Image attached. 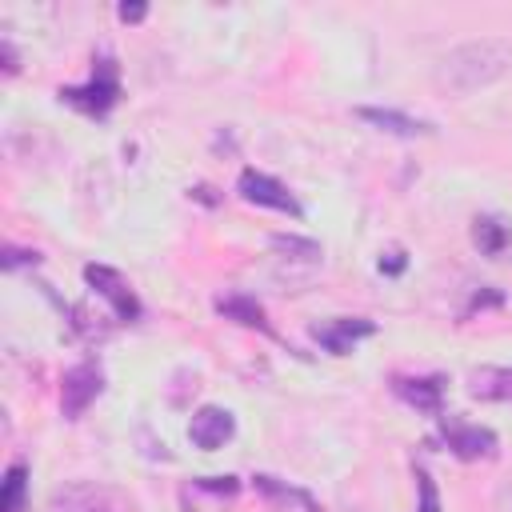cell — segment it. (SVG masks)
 I'll list each match as a JSON object with an SVG mask.
<instances>
[{"mask_svg": "<svg viewBox=\"0 0 512 512\" xmlns=\"http://www.w3.org/2000/svg\"><path fill=\"white\" fill-rule=\"evenodd\" d=\"M236 188H240V196H244L248 204H260V208H276V212L300 216L296 196H292L280 180H272V176H264V172H256V168H244L240 180H236Z\"/></svg>", "mask_w": 512, "mask_h": 512, "instance_id": "cell-5", "label": "cell"}, {"mask_svg": "<svg viewBox=\"0 0 512 512\" xmlns=\"http://www.w3.org/2000/svg\"><path fill=\"white\" fill-rule=\"evenodd\" d=\"M144 12H148L144 4H120V20H124V24H136V20H144Z\"/></svg>", "mask_w": 512, "mask_h": 512, "instance_id": "cell-22", "label": "cell"}, {"mask_svg": "<svg viewBox=\"0 0 512 512\" xmlns=\"http://www.w3.org/2000/svg\"><path fill=\"white\" fill-rule=\"evenodd\" d=\"M444 440L460 460H488L496 456V436L480 424H460V420H444Z\"/></svg>", "mask_w": 512, "mask_h": 512, "instance_id": "cell-8", "label": "cell"}, {"mask_svg": "<svg viewBox=\"0 0 512 512\" xmlns=\"http://www.w3.org/2000/svg\"><path fill=\"white\" fill-rule=\"evenodd\" d=\"M272 248L284 252L288 260H308V264L320 260V244L316 240H304V236H272Z\"/></svg>", "mask_w": 512, "mask_h": 512, "instance_id": "cell-17", "label": "cell"}, {"mask_svg": "<svg viewBox=\"0 0 512 512\" xmlns=\"http://www.w3.org/2000/svg\"><path fill=\"white\" fill-rule=\"evenodd\" d=\"M192 196H196V200H204V204H216V196H212V188H208V184L192 188Z\"/></svg>", "mask_w": 512, "mask_h": 512, "instance_id": "cell-23", "label": "cell"}, {"mask_svg": "<svg viewBox=\"0 0 512 512\" xmlns=\"http://www.w3.org/2000/svg\"><path fill=\"white\" fill-rule=\"evenodd\" d=\"M52 512H132V500L104 484H68L52 496Z\"/></svg>", "mask_w": 512, "mask_h": 512, "instance_id": "cell-3", "label": "cell"}, {"mask_svg": "<svg viewBox=\"0 0 512 512\" xmlns=\"http://www.w3.org/2000/svg\"><path fill=\"white\" fill-rule=\"evenodd\" d=\"M216 312L220 316H228V320H236V324H244V328H260V332H272V324H268V316H264V308L252 300V296H220L216 300Z\"/></svg>", "mask_w": 512, "mask_h": 512, "instance_id": "cell-13", "label": "cell"}, {"mask_svg": "<svg viewBox=\"0 0 512 512\" xmlns=\"http://www.w3.org/2000/svg\"><path fill=\"white\" fill-rule=\"evenodd\" d=\"M508 72H512V44L500 36H480V40H468V44H456L452 52H444L432 80L448 96H472Z\"/></svg>", "mask_w": 512, "mask_h": 512, "instance_id": "cell-1", "label": "cell"}, {"mask_svg": "<svg viewBox=\"0 0 512 512\" xmlns=\"http://www.w3.org/2000/svg\"><path fill=\"white\" fill-rule=\"evenodd\" d=\"M200 488L220 492V496H236L240 492V480L236 476H208V480H200Z\"/></svg>", "mask_w": 512, "mask_h": 512, "instance_id": "cell-19", "label": "cell"}, {"mask_svg": "<svg viewBox=\"0 0 512 512\" xmlns=\"http://www.w3.org/2000/svg\"><path fill=\"white\" fill-rule=\"evenodd\" d=\"M100 388H104V372H100V364L84 360V364L68 368L64 380H60V408H64V416L76 420V416L100 396Z\"/></svg>", "mask_w": 512, "mask_h": 512, "instance_id": "cell-4", "label": "cell"}, {"mask_svg": "<svg viewBox=\"0 0 512 512\" xmlns=\"http://www.w3.org/2000/svg\"><path fill=\"white\" fill-rule=\"evenodd\" d=\"M232 436H236V420H232L228 408H216V404L200 408V412L192 416V424H188V440H192L196 448H204V452L220 448V444L232 440Z\"/></svg>", "mask_w": 512, "mask_h": 512, "instance_id": "cell-7", "label": "cell"}, {"mask_svg": "<svg viewBox=\"0 0 512 512\" xmlns=\"http://www.w3.org/2000/svg\"><path fill=\"white\" fill-rule=\"evenodd\" d=\"M40 256L36 252H16V248H8L4 252V268H16V264H36Z\"/></svg>", "mask_w": 512, "mask_h": 512, "instance_id": "cell-20", "label": "cell"}, {"mask_svg": "<svg viewBox=\"0 0 512 512\" xmlns=\"http://www.w3.org/2000/svg\"><path fill=\"white\" fill-rule=\"evenodd\" d=\"M60 100H68L72 108L88 112V116H108L112 104L120 100V76H116V60L100 56L92 68V80L80 88H60Z\"/></svg>", "mask_w": 512, "mask_h": 512, "instance_id": "cell-2", "label": "cell"}, {"mask_svg": "<svg viewBox=\"0 0 512 512\" xmlns=\"http://www.w3.org/2000/svg\"><path fill=\"white\" fill-rule=\"evenodd\" d=\"M472 240L480 244V252L496 256V252H504V244H508V228H504L500 220H492V216H476V224H472Z\"/></svg>", "mask_w": 512, "mask_h": 512, "instance_id": "cell-15", "label": "cell"}, {"mask_svg": "<svg viewBox=\"0 0 512 512\" xmlns=\"http://www.w3.org/2000/svg\"><path fill=\"white\" fill-rule=\"evenodd\" d=\"M24 488H28V468L16 460L4 472V512H24Z\"/></svg>", "mask_w": 512, "mask_h": 512, "instance_id": "cell-16", "label": "cell"}, {"mask_svg": "<svg viewBox=\"0 0 512 512\" xmlns=\"http://www.w3.org/2000/svg\"><path fill=\"white\" fill-rule=\"evenodd\" d=\"M468 392L476 400H504L512 404V368H476L468 380Z\"/></svg>", "mask_w": 512, "mask_h": 512, "instance_id": "cell-12", "label": "cell"}, {"mask_svg": "<svg viewBox=\"0 0 512 512\" xmlns=\"http://www.w3.org/2000/svg\"><path fill=\"white\" fill-rule=\"evenodd\" d=\"M392 388H396V396L400 400H408L412 408H420V412H440V396H444V376H396L392 380Z\"/></svg>", "mask_w": 512, "mask_h": 512, "instance_id": "cell-10", "label": "cell"}, {"mask_svg": "<svg viewBox=\"0 0 512 512\" xmlns=\"http://www.w3.org/2000/svg\"><path fill=\"white\" fill-rule=\"evenodd\" d=\"M376 332V324L372 320H360V316H340V320H328V324H316L312 328V336L332 352V356H344L356 340H364V336H372Z\"/></svg>", "mask_w": 512, "mask_h": 512, "instance_id": "cell-9", "label": "cell"}, {"mask_svg": "<svg viewBox=\"0 0 512 512\" xmlns=\"http://www.w3.org/2000/svg\"><path fill=\"white\" fill-rule=\"evenodd\" d=\"M356 116L360 120H368V124H376V128H384V132H392V136H428L432 132V124L428 120H416V116H404V112H396V108H356Z\"/></svg>", "mask_w": 512, "mask_h": 512, "instance_id": "cell-11", "label": "cell"}, {"mask_svg": "<svg viewBox=\"0 0 512 512\" xmlns=\"http://www.w3.org/2000/svg\"><path fill=\"white\" fill-rule=\"evenodd\" d=\"M380 272H392V276H396V272H404V252H400V248H392V252H388V260H380Z\"/></svg>", "mask_w": 512, "mask_h": 512, "instance_id": "cell-21", "label": "cell"}, {"mask_svg": "<svg viewBox=\"0 0 512 512\" xmlns=\"http://www.w3.org/2000/svg\"><path fill=\"white\" fill-rule=\"evenodd\" d=\"M256 488H260L264 496L280 500V504H300L304 512H320V504H316L308 492H300V488H288V484H280L276 476H256Z\"/></svg>", "mask_w": 512, "mask_h": 512, "instance_id": "cell-14", "label": "cell"}, {"mask_svg": "<svg viewBox=\"0 0 512 512\" xmlns=\"http://www.w3.org/2000/svg\"><path fill=\"white\" fill-rule=\"evenodd\" d=\"M84 280L112 304V312H116L120 320H136V316H140V300H136V292L124 284V276H120L116 268H108V264H88V268H84Z\"/></svg>", "mask_w": 512, "mask_h": 512, "instance_id": "cell-6", "label": "cell"}, {"mask_svg": "<svg viewBox=\"0 0 512 512\" xmlns=\"http://www.w3.org/2000/svg\"><path fill=\"white\" fill-rule=\"evenodd\" d=\"M416 492H420V508L416 512H440V496H436V484H432L428 468H416Z\"/></svg>", "mask_w": 512, "mask_h": 512, "instance_id": "cell-18", "label": "cell"}]
</instances>
